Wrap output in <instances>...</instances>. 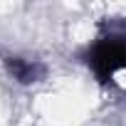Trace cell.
I'll return each mask as SVG.
<instances>
[{"instance_id":"2","label":"cell","mask_w":126,"mask_h":126,"mask_svg":"<svg viewBox=\"0 0 126 126\" xmlns=\"http://www.w3.org/2000/svg\"><path fill=\"white\" fill-rule=\"evenodd\" d=\"M10 72L15 74L17 82H32L40 74V67L32 64V62H25V59H13L10 62Z\"/></svg>"},{"instance_id":"1","label":"cell","mask_w":126,"mask_h":126,"mask_svg":"<svg viewBox=\"0 0 126 126\" xmlns=\"http://www.w3.org/2000/svg\"><path fill=\"white\" fill-rule=\"evenodd\" d=\"M89 64L101 79H109L119 69H126V42L119 37L96 42L89 52Z\"/></svg>"}]
</instances>
